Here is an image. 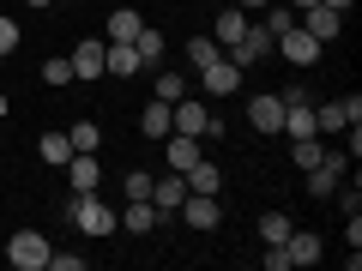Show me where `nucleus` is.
<instances>
[{
    "instance_id": "nucleus-19",
    "label": "nucleus",
    "mask_w": 362,
    "mask_h": 271,
    "mask_svg": "<svg viewBox=\"0 0 362 271\" xmlns=\"http://www.w3.org/2000/svg\"><path fill=\"white\" fill-rule=\"evenodd\" d=\"M157 223H163V217H157V205H151V199H127V211H121V229H133V235H151Z\"/></svg>"
},
{
    "instance_id": "nucleus-20",
    "label": "nucleus",
    "mask_w": 362,
    "mask_h": 271,
    "mask_svg": "<svg viewBox=\"0 0 362 271\" xmlns=\"http://www.w3.org/2000/svg\"><path fill=\"white\" fill-rule=\"evenodd\" d=\"M37 157L49 169H66V157H73V139H66V133H42L37 139Z\"/></svg>"
},
{
    "instance_id": "nucleus-6",
    "label": "nucleus",
    "mask_w": 362,
    "mask_h": 271,
    "mask_svg": "<svg viewBox=\"0 0 362 271\" xmlns=\"http://www.w3.org/2000/svg\"><path fill=\"white\" fill-rule=\"evenodd\" d=\"M320 49H326V42H314L302 25H290L284 37L272 42V54H284V61H296V66H314V61H320Z\"/></svg>"
},
{
    "instance_id": "nucleus-1",
    "label": "nucleus",
    "mask_w": 362,
    "mask_h": 271,
    "mask_svg": "<svg viewBox=\"0 0 362 271\" xmlns=\"http://www.w3.org/2000/svg\"><path fill=\"white\" fill-rule=\"evenodd\" d=\"M61 211L73 217V229H85V235H115L121 229V211L103 205L97 193H73V205H61Z\"/></svg>"
},
{
    "instance_id": "nucleus-5",
    "label": "nucleus",
    "mask_w": 362,
    "mask_h": 271,
    "mask_svg": "<svg viewBox=\"0 0 362 271\" xmlns=\"http://www.w3.org/2000/svg\"><path fill=\"white\" fill-rule=\"evenodd\" d=\"M175 211H181V223H187V229H199V235L223 223V205H218V193H187Z\"/></svg>"
},
{
    "instance_id": "nucleus-11",
    "label": "nucleus",
    "mask_w": 362,
    "mask_h": 271,
    "mask_svg": "<svg viewBox=\"0 0 362 271\" xmlns=\"http://www.w3.org/2000/svg\"><path fill=\"white\" fill-rule=\"evenodd\" d=\"M169 121H175L169 133H187V139H206V127H211L206 103H187V97H181V103H169Z\"/></svg>"
},
{
    "instance_id": "nucleus-29",
    "label": "nucleus",
    "mask_w": 362,
    "mask_h": 271,
    "mask_svg": "<svg viewBox=\"0 0 362 271\" xmlns=\"http://www.w3.org/2000/svg\"><path fill=\"white\" fill-rule=\"evenodd\" d=\"M151 181H157V175H145V169L121 175V199H151Z\"/></svg>"
},
{
    "instance_id": "nucleus-15",
    "label": "nucleus",
    "mask_w": 362,
    "mask_h": 271,
    "mask_svg": "<svg viewBox=\"0 0 362 271\" xmlns=\"http://www.w3.org/2000/svg\"><path fill=\"white\" fill-rule=\"evenodd\" d=\"M284 253H290V265H320L326 247H320V235H314V229H290L284 235Z\"/></svg>"
},
{
    "instance_id": "nucleus-17",
    "label": "nucleus",
    "mask_w": 362,
    "mask_h": 271,
    "mask_svg": "<svg viewBox=\"0 0 362 271\" xmlns=\"http://www.w3.org/2000/svg\"><path fill=\"white\" fill-rule=\"evenodd\" d=\"M247 25H254V18H247L242 6H235V0H230V6H223V13H218V25H211V42H218V49H230V42L242 37Z\"/></svg>"
},
{
    "instance_id": "nucleus-36",
    "label": "nucleus",
    "mask_w": 362,
    "mask_h": 271,
    "mask_svg": "<svg viewBox=\"0 0 362 271\" xmlns=\"http://www.w3.org/2000/svg\"><path fill=\"white\" fill-rule=\"evenodd\" d=\"M6 115H13V97H6V90H0V121H6Z\"/></svg>"
},
{
    "instance_id": "nucleus-26",
    "label": "nucleus",
    "mask_w": 362,
    "mask_h": 271,
    "mask_svg": "<svg viewBox=\"0 0 362 271\" xmlns=\"http://www.w3.org/2000/svg\"><path fill=\"white\" fill-rule=\"evenodd\" d=\"M259 13H266V18H259V25L272 30V42H278V37H284L290 25H296V6H278V0H272V6H259Z\"/></svg>"
},
{
    "instance_id": "nucleus-32",
    "label": "nucleus",
    "mask_w": 362,
    "mask_h": 271,
    "mask_svg": "<svg viewBox=\"0 0 362 271\" xmlns=\"http://www.w3.org/2000/svg\"><path fill=\"white\" fill-rule=\"evenodd\" d=\"M42 85H73V61H42Z\"/></svg>"
},
{
    "instance_id": "nucleus-37",
    "label": "nucleus",
    "mask_w": 362,
    "mask_h": 271,
    "mask_svg": "<svg viewBox=\"0 0 362 271\" xmlns=\"http://www.w3.org/2000/svg\"><path fill=\"white\" fill-rule=\"evenodd\" d=\"M25 6H54V0H25Z\"/></svg>"
},
{
    "instance_id": "nucleus-4",
    "label": "nucleus",
    "mask_w": 362,
    "mask_h": 271,
    "mask_svg": "<svg viewBox=\"0 0 362 271\" xmlns=\"http://www.w3.org/2000/svg\"><path fill=\"white\" fill-rule=\"evenodd\" d=\"M362 121V97H332V103H314V133H344Z\"/></svg>"
},
{
    "instance_id": "nucleus-24",
    "label": "nucleus",
    "mask_w": 362,
    "mask_h": 271,
    "mask_svg": "<svg viewBox=\"0 0 362 271\" xmlns=\"http://www.w3.org/2000/svg\"><path fill=\"white\" fill-rule=\"evenodd\" d=\"M66 139H73V151H103V127H97V121H73Z\"/></svg>"
},
{
    "instance_id": "nucleus-25",
    "label": "nucleus",
    "mask_w": 362,
    "mask_h": 271,
    "mask_svg": "<svg viewBox=\"0 0 362 271\" xmlns=\"http://www.w3.org/2000/svg\"><path fill=\"white\" fill-rule=\"evenodd\" d=\"M133 49H139V61H145V66H157V61H163V30L139 25V37H133Z\"/></svg>"
},
{
    "instance_id": "nucleus-33",
    "label": "nucleus",
    "mask_w": 362,
    "mask_h": 271,
    "mask_svg": "<svg viewBox=\"0 0 362 271\" xmlns=\"http://www.w3.org/2000/svg\"><path fill=\"white\" fill-rule=\"evenodd\" d=\"M259 265H266V271H290V253H284V241H278V247H266V253H259Z\"/></svg>"
},
{
    "instance_id": "nucleus-34",
    "label": "nucleus",
    "mask_w": 362,
    "mask_h": 271,
    "mask_svg": "<svg viewBox=\"0 0 362 271\" xmlns=\"http://www.w3.org/2000/svg\"><path fill=\"white\" fill-rule=\"evenodd\" d=\"M49 271H85V253H49Z\"/></svg>"
},
{
    "instance_id": "nucleus-7",
    "label": "nucleus",
    "mask_w": 362,
    "mask_h": 271,
    "mask_svg": "<svg viewBox=\"0 0 362 271\" xmlns=\"http://www.w3.org/2000/svg\"><path fill=\"white\" fill-rule=\"evenodd\" d=\"M247 127L254 133H278L284 127V97H278V90H259L254 103H247Z\"/></svg>"
},
{
    "instance_id": "nucleus-22",
    "label": "nucleus",
    "mask_w": 362,
    "mask_h": 271,
    "mask_svg": "<svg viewBox=\"0 0 362 271\" xmlns=\"http://www.w3.org/2000/svg\"><path fill=\"white\" fill-rule=\"evenodd\" d=\"M139 25H145V18L133 13V6H121V13H109V42H133V37H139Z\"/></svg>"
},
{
    "instance_id": "nucleus-14",
    "label": "nucleus",
    "mask_w": 362,
    "mask_h": 271,
    "mask_svg": "<svg viewBox=\"0 0 362 271\" xmlns=\"http://www.w3.org/2000/svg\"><path fill=\"white\" fill-rule=\"evenodd\" d=\"M157 145H163V163L181 169V175L199 163V139H187V133H169V139H157Z\"/></svg>"
},
{
    "instance_id": "nucleus-30",
    "label": "nucleus",
    "mask_w": 362,
    "mask_h": 271,
    "mask_svg": "<svg viewBox=\"0 0 362 271\" xmlns=\"http://www.w3.org/2000/svg\"><path fill=\"white\" fill-rule=\"evenodd\" d=\"M290 157H296V169H314V163H320V157H326L320 133H314V139H296V151H290Z\"/></svg>"
},
{
    "instance_id": "nucleus-31",
    "label": "nucleus",
    "mask_w": 362,
    "mask_h": 271,
    "mask_svg": "<svg viewBox=\"0 0 362 271\" xmlns=\"http://www.w3.org/2000/svg\"><path fill=\"white\" fill-rule=\"evenodd\" d=\"M13 49H18V18L0 13V61H13Z\"/></svg>"
},
{
    "instance_id": "nucleus-8",
    "label": "nucleus",
    "mask_w": 362,
    "mask_h": 271,
    "mask_svg": "<svg viewBox=\"0 0 362 271\" xmlns=\"http://www.w3.org/2000/svg\"><path fill=\"white\" fill-rule=\"evenodd\" d=\"M199 85H206V97H235V90H242V66H230L218 54L211 66H199Z\"/></svg>"
},
{
    "instance_id": "nucleus-3",
    "label": "nucleus",
    "mask_w": 362,
    "mask_h": 271,
    "mask_svg": "<svg viewBox=\"0 0 362 271\" xmlns=\"http://www.w3.org/2000/svg\"><path fill=\"white\" fill-rule=\"evenodd\" d=\"M266 54H272V30H266V25H247L242 37H235L230 49H223V61H230V66H242V73H247V66H259Z\"/></svg>"
},
{
    "instance_id": "nucleus-28",
    "label": "nucleus",
    "mask_w": 362,
    "mask_h": 271,
    "mask_svg": "<svg viewBox=\"0 0 362 271\" xmlns=\"http://www.w3.org/2000/svg\"><path fill=\"white\" fill-rule=\"evenodd\" d=\"M218 42H211V37H194V42H187V66H194V73H199V66H211V61H218Z\"/></svg>"
},
{
    "instance_id": "nucleus-21",
    "label": "nucleus",
    "mask_w": 362,
    "mask_h": 271,
    "mask_svg": "<svg viewBox=\"0 0 362 271\" xmlns=\"http://www.w3.org/2000/svg\"><path fill=\"white\" fill-rule=\"evenodd\" d=\"M223 187V175H218V163H206V157H199L194 169H187V193H218Z\"/></svg>"
},
{
    "instance_id": "nucleus-2",
    "label": "nucleus",
    "mask_w": 362,
    "mask_h": 271,
    "mask_svg": "<svg viewBox=\"0 0 362 271\" xmlns=\"http://www.w3.org/2000/svg\"><path fill=\"white\" fill-rule=\"evenodd\" d=\"M49 235L42 229H18V235H6V265L13 271H49Z\"/></svg>"
},
{
    "instance_id": "nucleus-10",
    "label": "nucleus",
    "mask_w": 362,
    "mask_h": 271,
    "mask_svg": "<svg viewBox=\"0 0 362 271\" xmlns=\"http://www.w3.org/2000/svg\"><path fill=\"white\" fill-rule=\"evenodd\" d=\"M66 181H73V193H97V181H103L97 151H73V157H66Z\"/></svg>"
},
{
    "instance_id": "nucleus-12",
    "label": "nucleus",
    "mask_w": 362,
    "mask_h": 271,
    "mask_svg": "<svg viewBox=\"0 0 362 271\" xmlns=\"http://www.w3.org/2000/svg\"><path fill=\"white\" fill-rule=\"evenodd\" d=\"M103 54H109V42L103 37H85L66 61H73V78H103Z\"/></svg>"
},
{
    "instance_id": "nucleus-9",
    "label": "nucleus",
    "mask_w": 362,
    "mask_h": 271,
    "mask_svg": "<svg viewBox=\"0 0 362 271\" xmlns=\"http://www.w3.org/2000/svg\"><path fill=\"white\" fill-rule=\"evenodd\" d=\"M296 25L308 30L314 42H332L338 30H344V13H332V6H302V13H296Z\"/></svg>"
},
{
    "instance_id": "nucleus-35",
    "label": "nucleus",
    "mask_w": 362,
    "mask_h": 271,
    "mask_svg": "<svg viewBox=\"0 0 362 271\" xmlns=\"http://www.w3.org/2000/svg\"><path fill=\"white\" fill-rule=\"evenodd\" d=\"M235 6H242V13H259V6H272V0H235Z\"/></svg>"
},
{
    "instance_id": "nucleus-18",
    "label": "nucleus",
    "mask_w": 362,
    "mask_h": 271,
    "mask_svg": "<svg viewBox=\"0 0 362 271\" xmlns=\"http://www.w3.org/2000/svg\"><path fill=\"white\" fill-rule=\"evenodd\" d=\"M169 127H175V121H169V103H163V97H151V103L139 109V133L157 145V139H169Z\"/></svg>"
},
{
    "instance_id": "nucleus-13",
    "label": "nucleus",
    "mask_w": 362,
    "mask_h": 271,
    "mask_svg": "<svg viewBox=\"0 0 362 271\" xmlns=\"http://www.w3.org/2000/svg\"><path fill=\"white\" fill-rule=\"evenodd\" d=\"M181 199H187V175H181V169H169L163 181H151V205H157V217H169Z\"/></svg>"
},
{
    "instance_id": "nucleus-27",
    "label": "nucleus",
    "mask_w": 362,
    "mask_h": 271,
    "mask_svg": "<svg viewBox=\"0 0 362 271\" xmlns=\"http://www.w3.org/2000/svg\"><path fill=\"white\" fill-rule=\"evenodd\" d=\"M290 229H296V223H290L284 211H266V217H259V241H266V247H278Z\"/></svg>"
},
{
    "instance_id": "nucleus-23",
    "label": "nucleus",
    "mask_w": 362,
    "mask_h": 271,
    "mask_svg": "<svg viewBox=\"0 0 362 271\" xmlns=\"http://www.w3.org/2000/svg\"><path fill=\"white\" fill-rule=\"evenodd\" d=\"M157 97H163V103H181V97H187V73H175V66H157Z\"/></svg>"
},
{
    "instance_id": "nucleus-16",
    "label": "nucleus",
    "mask_w": 362,
    "mask_h": 271,
    "mask_svg": "<svg viewBox=\"0 0 362 271\" xmlns=\"http://www.w3.org/2000/svg\"><path fill=\"white\" fill-rule=\"evenodd\" d=\"M139 49H133V42H109V54H103V78H133L139 73Z\"/></svg>"
}]
</instances>
